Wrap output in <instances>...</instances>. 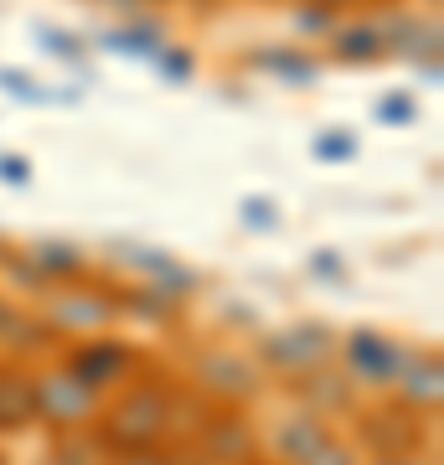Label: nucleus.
Returning <instances> with one entry per match:
<instances>
[{
	"label": "nucleus",
	"instance_id": "20e7f679",
	"mask_svg": "<svg viewBox=\"0 0 444 465\" xmlns=\"http://www.w3.org/2000/svg\"><path fill=\"white\" fill-rule=\"evenodd\" d=\"M124 367H130V351H124V347H109V341H99V347H83V351H78V362H73V378H83L88 388H104V382H114Z\"/></svg>",
	"mask_w": 444,
	"mask_h": 465
},
{
	"label": "nucleus",
	"instance_id": "7ed1b4c3",
	"mask_svg": "<svg viewBox=\"0 0 444 465\" xmlns=\"http://www.w3.org/2000/svg\"><path fill=\"white\" fill-rule=\"evenodd\" d=\"M119 430H134L130 445H150V440H161V430H165V399H161V393H130L124 409H119V419L109 424V434H119Z\"/></svg>",
	"mask_w": 444,
	"mask_h": 465
},
{
	"label": "nucleus",
	"instance_id": "423d86ee",
	"mask_svg": "<svg viewBox=\"0 0 444 465\" xmlns=\"http://www.w3.org/2000/svg\"><path fill=\"white\" fill-rule=\"evenodd\" d=\"M52 316L57 326H104V321L114 316V305L94 290H78V295H57L52 300Z\"/></svg>",
	"mask_w": 444,
	"mask_h": 465
},
{
	"label": "nucleus",
	"instance_id": "9b49d317",
	"mask_svg": "<svg viewBox=\"0 0 444 465\" xmlns=\"http://www.w3.org/2000/svg\"><path fill=\"white\" fill-rule=\"evenodd\" d=\"M378 119H388V124H409V119H413V99H409V94H388V99L378 104Z\"/></svg>",
	"mask_w": 444,
	"mask_h": 465
},
{
	"label": "nucleus",
	"instance_id": "f03ea898",
	"mask_svg": "<svg viewBox=\"0 0 444 465\" xmlns=\"http://www.w3.org/2000/svg\"><path fill=\"white\" fill-rule=\"evenodd\" d=\"M346 367H351L357 378H367V382H393L398 367H403V357H398V347L388 341V336L357 331L351 341H346Z\"/></svg>",
	"mask_w": 444,
	"mask_h": 465
},
{
	"label": "nucleus",
	"instance_id": "ddd939ff",
	"mask_svg": "<svg viewBox=\"0 0 444 465\" xmlns=\"http://www.w3.org/2000/svg\"><path fill=\"white\" fill-rule=\"evenodd\" d=\"M161 63H165V78H176V84L192 78V52H165Z\"/></svg>",
	"mask_w": 444,
	"mask_h": 465
},
{
	"label": "nucleus",
	"instance_id": "a211bd4d",
	"mask_svg": "<svg viewBox=\"0 0 444 465\" xmlns=\"http://www.w3.org/2000/svg\"><path fill=\"white\" fill-rule=\"evenodd\" d=\"M104 5H124V11H130V5H140V0H104Z\"/></svg>",
	"mask_w": 444,
	"mask_h": 465
},
{
	"label": "nucleus",
	"instance_id": "39448f33",
	"mask_svg": "<svg viewBox=\"0 0 444 465\" xmlns=\"http://www.w3.org/2000/svg\"><path fill=\"white\" fill-rule=\"evenodd\" d=\"M331 47H336V57H346V63H372V57L388 52V42H382L378 21H357V26L331 32Z\"/></svg>",
	"mask_w": 444,
	"mask_h": 465
},
{
	"label": "nucleus",
	"instance_id": "dca6fc26",
	"mask_svg": "<svg viewBox=\"0 0 444 465\" xmlns=\"http://www.w3.org/2000/svg\"><path fill=\"white\" fill-rule=\"evenodd\" d=\"M243 217H248V223H274V207H259V202H243Z\"/></svg>",
	"mask_w": 444,
	"mask_h": 465
},
{
	"label": "nucleus",
	"instance_id": "0eeeda50",
	"mask_svg": "<svg viewBox=\"0 0 444 465\" xmlns=\"http://www.w3.org/2000/svg\"><path fill=\"white\" fill-rule=\"evenodd\" d=\"M403 399L409 403H439V388H444V378H439V362L434 357H403Z\"/></svg>",
	"mask_w": 444,
	"mask_h": 465
},
{
	"label": "nucleus",
	"instance_id": "aec40b11",
	"mask_svg": "<svg viewBox=\"0 0 444 465\" xmlns=\"http://www.w3.org/2000/svg\"><path fill=\"white\" fill-rule=\"evenodd\" d=\"M388 465H409V460H388Z\"/></svg>",
	"mask_w": 444,
	"mask_h": 465
},
{
	"label": "nucleus",
	"instance_id": "f8f14e48",
	"mask_svg": "<svg viewBox=\"0 0 444 465\" xmlns=\"http://www.w3.org/2000/svg\"><path fill=\"white\" fill-rule=\"evenodd\" d=\"M155 42H161L155 32H119V36H109V47H119V52H155Z\"/></svg>",
	"mask_w": 444,
	"mask_h": 465
},
{
	"label": "nucleus",
	"instance_id": "1a4fd4ad",
	"mask_svg": "<svg viewBox=\"0 0 444 465\" xmlns=\"http://www.w3.org/2000/svg\"><path fill=\"white\" fill-rule=\"evenodd\" d=\"M295 26L311 36H326L336 32V5H326V0H305V5H295Z\"/></svg>",
	"mask_w": 444,
	"mask_h": 465
},
{
	"label": "nucleus",
	"instance_id": "f3484780",
	"mask_svg": "<svg viewBox=\"0 0 444 465\" xmlns=\"http://www.w3.org/2000/svg\"><path fill=\"white\" fill-rule=\"evenodd\" d=\"M124 465H171V460H161V455H150V450H145V455H130Z\"/></svg>",
	"mask_w": 444,
	"mask_h": 465
},
{
	"label": "nucleus",
	"instance_id": "9d476101",
	"mask_svg": "<svg viewBox=\"0 0 444 465\" xmlns=\"http://www.w3.org/2000/svg\"><path fill=\"white\" fill-rule=\"evenodd\" d=\"M315 150H321V161H351L357 140H351V134H321V140H315Z\"/></svg>",
	"mask_w": 444,
	"mask_h": 465
},
{
	"label": "nucleus",
	"instance_id": "6ab92c4d",
	"mask_svg": "<svg viewBox=\"0 0 444 465\" xmlns=\"http://www.w3.org/2000/svg\"><path fill=\"white\" fill-rule=\"evenodd\" d=\"M326 5H336V11H341V5H357V0H326Z\"/></svg>",
	"mask_w": 444,
	"mask_h": 465
},
{
	"label": "nucleus",
	"instance_id": "2eb2a0df",
	"mask_svg": "<svg viewBox=\"0 0 444 465\" xmlns=\"http://www.w3.org/2000/svg\"><path fill=\"white\" fill-rule=\"evenodd\" d=\"M0 176H5V182H32L26 161H5V155H0Z\"/></svg>",
	"mask_w": 444,
	"mask_h": 465
},
{
	"label": "nucleus",
	"instance_id": "4468645a",
	"mask_svg": "<svg viewBox=\"0 0 444 465\" xmlns=\"http://www.w3.org/2000/svg\"><path fill=\"white\" fill-rule=\"evenodd\" d=\"M42 47L47 52H63V57H78V42H73V36H57V32H42Z\"/></svg>",
	"mask_w": 444,
	"mask_h": 465
},
{
	"label": "nucleus",
	"instance_id": "6e6552de",
	"mask_svg": "<svg viewBox=\"0 0 444 465\" xmlns=\"http://www.w3.org/2000/svg\"><path fill=\"white\" fill-rule=\"evenodd\" d=\"M253 63H263L269 73H280V78H290V84H311L315 78V63L305 57V52H290V47H259Z\"/></svg>",
	"mask_w": 444,
	"mask_h": 465
},
{
	"label": "nucleus",
	"instance_id": "f257e3e1",
	"mask_svg": "<svg viewBox=\"0 0 444 465\" xmlns=\"http://www.w3.org/2000/svg\"><path fill=\"white\" fill-rule=\"evenodd\" d=\"M32 403L42 414H52L57 424H83V419H94V409H99V388H88L73 372H57V378L32 388Z\"/></svg>",
	"mask_w": 444,
	"mask_h": 465
}]
</instances>
